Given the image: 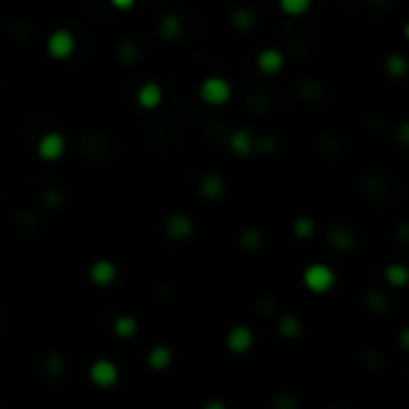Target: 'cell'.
<instances>
[{"label": "cell", "mask_w": 409, "mask_h": 409, "mask_svg": "<svg viewBox=\"0 0 409 409\" xmlns=\"http://www.w3.org/2000/svg\"><path fill=\"white\" fill-rule=\"evenodd\" d=\"M89 378H91V383L99 388H111L118 383V366L108 359H99V361H94V366L89 369Z\"/></svg>", "instance_id": "cell-4"}, {"label": "cell", "mask_w": 409, "mask_h": 409, "mask_svg": "<svg viewBox=\"0 0 409 409\" xmlns=\"http://www.w3.org/2000/svg\"><path fill=\"white\" fill-rule=\"evenodd\" d=\"M111 3L115 5V8H122V10H125V8H132L134 0H111Z\"/></svg>", "instance_id": "cell-19"}, {"label": "cell", "mask_w": 409, "mask_h": 409, "mask_svg": "<svg viewBox=\"0 0 409 409\" xmlns=\"http://www.w3.org/2000/svg\"><path fill=\"white\" fill-rule=\"evenodd\" d=\"M89 276H91V281L96 285H111L115 281V276H118V271H115L113 261H108V258H99V261L91 266Z\"/></svg>", "instance_id": "cell-7"}, {"label": "cell", "mask_w": 409, "mask_h": 409, "mask_svg": "<svg viewBox=\"0 0 409 409\" xmlns=\"http://www.w3.org/2000/svg\"><path fill=\"white\" fill-rule=\"evenodd\" d=\"M65 153V136L58 132H51L46 136H41L39 141V156L44 161H58Z\"/></svg>", "instance_id": "cell-5"}, {"label": "cell", "mask_w": 409, "mask_h": 409, "mask_svg": "<svg viewBox=\"0 0 409 409\" xmlns=\"http://www.w3.org/2000/svg\"><path fill=\"white\" fill-rule=\"evenodd\" d=\"M230 146H233L235 153H249L254 144H251V136L240 129V132H235L233 136H230Z\"/></svg>", "instance_id": "cell-12"}, {"label": "cell", "mask_w": 409, "mask_h": 409, "mask_svg": "<svg viewBox=\"0 0 409 409\" xmlns=\"http://www.w3.org/2000/svg\"><path fill=\"white\" fill-rule=\"evenodd\" d=\"M115 333H118L120 338H132L136 333V321L132 316H120L118 321H115Z\"/></svg>", "instance_id": "cell-14"}, {"label": "cell", "mask_w": 409, "mask_h": 409, "mask_svg": "<svg viewBox=\"0 0 409 409\" xmlns=\"http://www.w3.org/2000/svg\"><path fill=\"white\" fill-rule=\"evenodd\" d=\"M230 94H233L230 91V84L223 77H208L199 86V96L208 106H223L230 99Z\"/></svg>", "instance_id": "cell-1"}, {"label": "cell", "mask_w": 409, "mask_h": 409, "mask_svg": "<svg viewBox=\"0 0 409 409\" xmlns=\"http://www.w3.org/2000/svg\"><path fill=\"white\" fill-rule=\"evenodd\" d=\"M168 233L173 240H185L192 235V221L187 216H170L168 218Z\"/></svg>", "instance_id": "cell-9"}, {"label": "cell", "mask_w": 409, "mask_h": 409, "mask_svg": "<svg viewBox=\"0 0 409 409\" xmlns=\"http://www.w3.org/2000/svg\"><path fill=\"white\" fill-rule=\"evenodd\" d=\"M283 67V53L276 51V49H266L261 51V56H258V70L266 72V74H273L278 72Z\"/></svg>", "instance_id": "cell-10"}, {"label": "cell", "mask_w": 409, "mask_h": 409, "mask_svg": "<svg viewBox=\"0 0 409 409\" xmlns=\"http://www.w3.org/2000/svg\"><path fill=\"white\" fill-rule=\"evenodd\" d=\"M251 343H254V335H251L249 328H233V330H230V335H228L230 352L244 354L251 347Z\"/></svg>", "instance_id": "cell-8"}, {"label": "cell", "mask_w": 409, "mask_h": 409, "mask_svg": "<svg viewBox=\"0 0 409 409\" xmlns=\"http://www.w3.org/2000/svg\"><path fill=\"white\" fill-rule=\"evenodd\" d=\"M281 330H283V335L295 338V335H299V321L295 316H285L281 323Z\"/></svg>", "instance_id": "cell-15"}, {"label": "cell", "mask_w": 409, "mask_h": 409, "mask_svg": "<svg viewBox=\"0 0 409 409\" xmlns=\"http://www.w3.org/2000/svg\"><path fill=\"white\" fill-rule=\"evenodd\" d=\"M304 285L311 292H328L333 285H335V276L325 263H313L304 271Z\"/></svg>", "instance_id": "cell-2"}, {"label": "cell", "mask_w": 409, "mask_h": 409, "mask_svg": "<svg viewBox=\"0 0 409 409\" xmlns=\"http://www.w3.org/2000/svg\"><path fill=\"white\" fill-rule=\"evenodd\" d=\"M385 273H388V281L395 283V285H405L407 283V271L402 268V266H390Z\"/></svg>", "instance_id": "cell-16"}, {"label": "cell", "mask_w": 409, "mask_h": 409, "mask_svg": "<svg viewBox=\"0 0 409 409\" xmlns=\"http://www.w3.org/2000/svg\"><path fill=\"white\" fill-rule=\"evenodd\" d=\"M221 187H223V185H221V180H218V177H208V180L203 182V194L213 199V196L221 194Z\"/></svg>", "instance_id": "cell-17"}, {"label": "cell", "mask_w": 409, "mask_h": 409, "mask_svg": "<svg viewBox=\"0 0 409 409\" xmlns=\"http://www.w3.org/2000/svg\"><path fill=\"white\" fill-rule=\"evenodd\" d=\"M170 364V350L168 347H156V350L148 354V366L156 371H163Z\"/></svg>", "instance_id": "cell-11"}, {"label": "cell", "mask_w": 409, "mask_h": 409, "mask_svg": "<svg viewBox=\"0 0 409 409\" xmlns=\"http://www.w3.org/2000/svg\"><path fill=\"white\" fill-rule=\"evenodd\" d=\"M281 8L288 15H304L311 8V0H281Z\"/></svg>", "instance_id": "cell-13"}, {"label": "cell", "mask_w": 409, "mask_h": 409, "mask_svg": "<svg viewBox=\"0 0 409 409\" xmlns=\"http://www.w3.org/2000/svg\"><path fill=\"white\" fill-rule=\"evenodd\" d=\"M295 228L299 230V235H302V237H306V235L311 233V223L306 221V218H302V221H299V223L295 225Z\"/></svg>", "instance_id": "cell-18"}, {"label": "cell", "mask_w": 409, "mask_h": 409, "mask_svg": "<svg viewBox=\"0 0 409 409\" xmlns=\"http://www.w3.org/2000/svg\"><path fill=\"white\" fill-rule=\"evenodd\" d=\"M74 36H72V31H67V29H56L49 36V44H46V49H49V53L53 58H58V60H65V58H70L72 56V51H74Z\"/></svg>", "instance_id": "cell-3"}, {"label": "cell", "mask_w": 409, "mask_h": 409, "mask_svg": "<svg viewBox=\"0 0 409 409\" xmlns=\"http://www.w3.org/2000/svg\"><path fill=\"white\" fill-rule=\"evenodd\" d=\"M136 101H139L141 108H146V111H153V108L161 106L163 101V89L158 84H153V81H148L139 89V94H136Z\"/></svg>", "instance_id": "cell-6"}]
</instances>
